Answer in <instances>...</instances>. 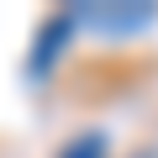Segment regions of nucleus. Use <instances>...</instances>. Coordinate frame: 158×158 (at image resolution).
<instances>
[{
	"instance_id": "obj_1",
	"label": "nucleus",
	"mask_w": 158,
	"mask_h": 158,
	"mask_svg": "<svg viewBox=\"0 0 158 158\" xmlns=\"http://www.w3.org/2000/svg\"><path fill=\"white\" fill-rule=\"evenodd\" d=\"M58 158H100V142H95V137H79V142H74V148H63Z\"/></svg>"
}]
</instances>
